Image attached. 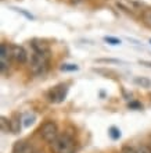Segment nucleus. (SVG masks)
<instances>
[{"label":"nucleus","mask_w":151,"mask_h":153,"mask_svg":"<svg viewBox=\"0 0 151 153\" xmlns=\"http://www.w3.org/2000/svg\"><path fill=\"white\" fill-rule=\"evenodd\" d=\"M104 40H105V42H108L110 45H114V46H116V45H121V40L119 39L112 38V36H105V38H104Z\"/></svg>","instance_id":"4468645a"},{"label":"nucleus","mask_w":151,"mask_h":153,"mask_svg":"<svg viewBox=\"0 0 151 153\" xmlns=\"http://www.w3.org/2000/svg\"><path fill=\"white\" fill-rule=\"evenodd\" d=\"M0 124H1V131H3V134L11 132V121L10 120H7L6 117H1Z\"/></svg>","instance_id":"9d476101"},{"label":"nucleus","mask_w":151,"mask_h":153,"mask_svg":"<svg viewBox=\"0 0 151 153\" xmlns=\"http://www.w3.org/2000/svg\"><path fill=\"white\" fill-rule=\"evenodd\" d=\"M135 153H151V149L148 148V146H139L137 149L135 150Z\"/></svg>","instance_id":"dca6fc26"},{"label":"nucleus","mask_w":151,"mask_h":153,"mask_svg":"<svg viewBox=\"0 0 151 153\" xmlns=\"http://www.w3.org/2000/svg\"><path fill=\"white\" fill-rule=\"evenodd\" d=\"M11 59L20 64H24L28 60V53L22 46L18 45H11Z\"/></svg>","instance_id":"423d86ee"},{"label":"nucleus","mask_w":151,"mask_h":153,"mask_svg":"<svg viewBox=\"0 0 151 153\" xmlns=\"http://www.w3.org/2000/svg\"><path fill=\"white\" fill-rule=\"evenodd\" d=\"M13 153H35V149L29 142L18 141L13 146Z\"/></svg>","instance_id":"6e6552de"},{"label":"nucleus","mask_w":151,"mask_h":153,"mask_svg":"<svg viewBox=\"0 0 151 153\" xmlns=\"http://www.w3.org/2000/svg\"><path fill=\"white\" fill-rule=\"evenodd\" d=\"M135 84L141 86V88H150L151 86V79L146 78V76H136L135 78Z\"/></svg>","instance_id":"1a4fd4ad"},{"label":"nucleus","mask_w":151,"mask_h":153,"mask_svg":"<svg viewBox=\"0 0 151 153\" xmlns=\"http://www.w3.org/2000/svg\"><path fill=\"white\" fill-rule=\"evenodd\" d=\"M67 93H68V85L60 84V85H57V86H54L49 92L47 97L52 103H61L67 97Z\"/></svg>","instance_id":"20e7f679"},{"label":"nucleus","mask_w":151,"mask_h":153,"mask_svg":"<svg viewBox=\"0 0 151 153\" xmlns=\"http://www.w3.org/2000/svg\"><path fill=\"white\" fill-rule=\"evenodd\" d=\"M78 65L76 64H63L61 65V71H76Z\"/></svg>","instance_id":"ddd939ff"},{"label":"nucleus","mask_w":151,"mask_h":153,"mask_svg":"<svg viewBox=\"0 0 151 153\" xmlns=\"http://www.w3.org/2000/svg\"><path fill=\"white\" fill-rule=\"evenodd\" d=\"M143 22L151 28V8H148L143 13Z\"/></svg>","instance_id":"f8f14e48"},{"label":"nucleus","mask_w":151,"mask_h":153,"mask_svg":"<svg viewBox=\"0 0 151 153\" xmlns=\"http://www.w3.org/2000/svg\"><path fill=\"white\" fill-rule=\"evenodd\" d=\"M33 54L31 57V71L33 75L40 76L46 74L49 68V48L43 42L33 40L32 42Z\"/></svg>","instance_id":"f257e3e1"},{"label":"nucleus","mask_w":151,"mask_h":153,"mask_svg":"<svg viewBox=\"0 0 151 153\" xmlns=\"http://www.w3.org/2000/svg\"><path fill=\"white\" fill-rule=\"evenodd\" d=\"M150 43H151V40H150Z\"/></svg>","instance_id":"a211bd4d"},{"label":"nucleus","mask_w":151,"mask_h":153,"mask_svg":"<svg viewBox=\"0 0 151 153\" xmlns=\"http://www.w3.org/2000/svg\"><path fill=\"white\" fill-rule=\"evenodd\" d=\"M143 64H147V67H151V63H148V61H141Z\"/></svg>","instance_id":"f3484780"},{"label":"nucleus","mask_w":151,"mask_h":153,"mask_svg":"<svg viewBox=\"0 0 151 153\" xmlns=\"http://www.w3.org/2000/svg\"><path fill=\"white\" fill-rule=\"evenodd\" d=\"M10 59H11V46L7 43L0 45V70L4 73L10 67Z\"/></svg>","instance_id":"39448f33"},{"label":"nucleus","mask_w":151,"mask_h":153,"mask_svg":"<svg viewBox=\"0 0 151 153\" xmlns=\"http://www.w3.org/2000/svg\"><path fill=\"white\" fill-rule=\"evenodd\" d=\"M40 135L46 142H54L57 139V137L60 135L58 134V127L54 121H46L42 128H40Z\"/></svg>","instance_id":"7ed1b4c3"},{"label":"nucleus","mask_w":151,"mask_h":153,"mask_svg":"<svg viewBox=\"0 0 151 153\" xmlns=\"http://www.w3.org/2000/svg\"><path fill=\"white\" fill-rule=\"evenodd\" d=\"M52 149L54 153H75L76 142L67 134H61L54 142H52Z\"/></svg>","instance_id":"f03ea898"},{"label":"nucleus","mask_w":151,"mask_h":153,"mask_svg":"<svg viewBox=\"0 0 151 153\" xmlns=\"http://www.w3.org/2000/svg\"><path fill=\"white\" fill-rule=\"evenodd\" d=\"M116 4H118V7L129 13H137L140 10V3H137L135 0H119Z\"/></svg>","instance_id":"0eeeda50"},{"label":"nucleus","mask_w":151,"mask_h":153,"mask_svg":"<svg viewBox=\"0 0 151 153\" xmlns=\"http://www.w3.org/2000/svg\"><path fill=\"white\" fill-rule=\"evenodd\" d=\"M110 135H111V138H114V139H118V138L121 137V131L116 129L115 127H112V128L110 129Z\"/></svg>","instance_id":"2eb2a0df"},{"label":"nucleus","mask_w":151,"mask_h":153,"mask_svg":"<svg viewBox=\"0 0 151 153\" xmlns=\"http://www.w3.org/2000/svg\"><path fill=\"white\" fill-rule=\"evenodd\" d=\"M35 114H27V116L24 117V123H22V124H24V127H31L32 124H33V123H35Z\"/></svg>","instance_id":"9b49d317"}]
</instances>
